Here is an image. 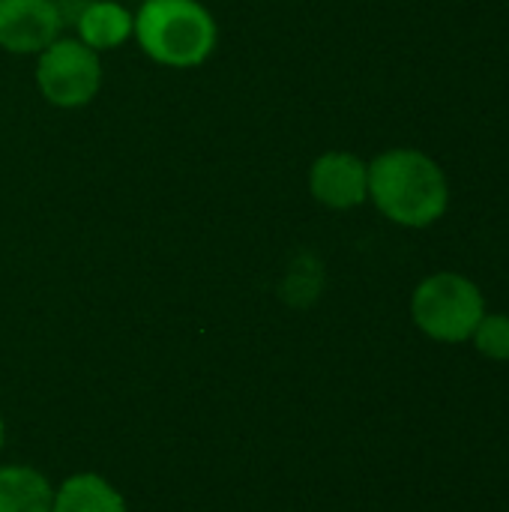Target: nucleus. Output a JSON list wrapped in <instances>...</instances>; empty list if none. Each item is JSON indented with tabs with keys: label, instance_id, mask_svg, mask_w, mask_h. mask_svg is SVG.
Listing matches in <instances>:
<instances>
[{
	"label": "nucleus",
	"instance_id": "obj_3",
	"mask_svg": "<svg viewBox=\"0 0 509 512\" xmlns=\"http://www.w3.org/2000/svg\"><path fill=\"white\" fill-rule=\"evenodd\" d=\"M486 315V300L477 282L462 273H435L414 288L411 318L435 342H468Z\"/></svg>",
	"mask_w": 509,
	"mask_h": 512
},
{
	"label": "nucleus",
	"instance_id": "obj_11",
	"mask_svg": "<svg viewBox=\"0 0 509 512\" xmlns=\"http://www.w3.org/2000/svg\"><path fill=\"white\" fill-rule=\"evenodd\" d=\"M0 450H3V420H0Z\"/></svg>",
	"mask_w": 509,
	"mask_h": 512
},
{
	"label": "nucleus",
	"instance_id": "obj_1",
	"mask_svg": "<svg viewBox=\"0 0 509 512\" xmlns=\"http://www.w3.org/2000/svg\"><path fill=\"white\" fill-rule=\"evenodd\" d=\"M369 198L402 228H429L450 207L444 168L423 150L399 147L369 162Z\"/></svg>",
	"mask_w": 509,
	"mask_h": 512
},
{
	"label": "nucleus",
	"instance_id": "obj_6",
	"mask_svg": "<svg viewBox=\"0 0 509 512\" xmlns=\"http://www.w3.org/2000/svg\"><path fill=\"white\" fill-rule=\"evenodd\" d=\"M60 9L54 0H0V48L12 54H36L60 33Z\"/></svg>",
	"mask_w": 509,
	"mask_h": 512
},
{
	"label": "nucleus",
	"instance_id": "obj_7",
	"mask_svg": "<svg viewBox=\"0 0 509 512\" xmlns=\"http://www.w3.org/2000/svg\"><path fill=\"white\" fill-rule=\"evenodd\" d=\"M51 483L24 465L0 468V512H51Z\"/></svg>",
	"mask_w": 509,
	"mask_h": 512
},
{
	"label": "nucleus",
	"instance_id": "obj_9",
	"mask_svg": "<svg viewBox=\"0 0 509 512\" xmlns=\"http://www.w3.org/2000/svg\"><path fill=\"white\" fill-rule=\"evenodd\" d=\"M51 512H126L123 495L96 474H75L57 492Z\"/></svg>",
	"mask_w": 509,
	"mask_h": 512
},
{
	"label": "nucleus",
	"instance_id": "obj_5",
	"mask_svg": "<svg viewBox=\"0 0 509 512\" xmlns=\"http://www.w3.org/2000/svg\"><path fill=\"white\" fill-rule=\"evenodd\" d=\"M309 192L330 210H351L369 198V165L345 150H330L309 171Z\"/></svg>",
	"mask_w": 509,
	"mask_h": 512
},
{
	"label": "nucleus",
	"instance_id": "obj_2",
	"mask_svg": "<svg viewBox=\"0 0 509 512\" xmlns=\"http://www.w3.org/2000/svg\"><path fill=\"white\" fill-rule=\"evenodd\" d=\"M138 45L162 66H201L219 39L213 15L198 0H144L135 15Z\"/></svg>",
	"mask_w": 509,
	"mask_h": 512
},
{
	"label": "nucleus",
	"instance_id": "obj_8",
	"mask_svg": "<svg viewBox=\"0 0 509 512\" xmlns=\"http://www.w3.org/2000/svg\"><path fill=\"white\" fill-rule=\"evenodd\" d=\"M132 30H135V18L129 15V9L111 0H96L78 15V36L93 51L117 48Z\"/></svg>",
	"mask_w": 509,
	"mask_h": 512
},
{
	"label": "nucleus",
	"instance_id": "obj_4",
	"mask_svg": "<svg viewBox=\"0 0 509 512\" xmlns=\"http://www.w3.org/2000/svg\"><path fill=\"white\" fill-rule=\"evenodd\" d=\"M39 93L57 108L87 105L102 84V66L93 48L81 39H54L39 51L36 63Z\"/></svg>",
	"mask_w": 509,
	"mask_h": 512
},
{
	"label": "nucleus",
	"instance_id": "obj_10",
	"mask_svg": "<svg viewBox=\"0 0 509 512\" xmlns=\"http://www.w3.org/2000/svg\"><path fill=\"white\" fill-rule=\"evenodd\" d=\"M471 342H474V348H477L483 357H489V360H498V363L509 360V315H504V312L489 315V312H486V315L480 318V324H477Z\"/></svg>",
	"mask_w": 509,
	"mask_h": 512
}]
</instances>
